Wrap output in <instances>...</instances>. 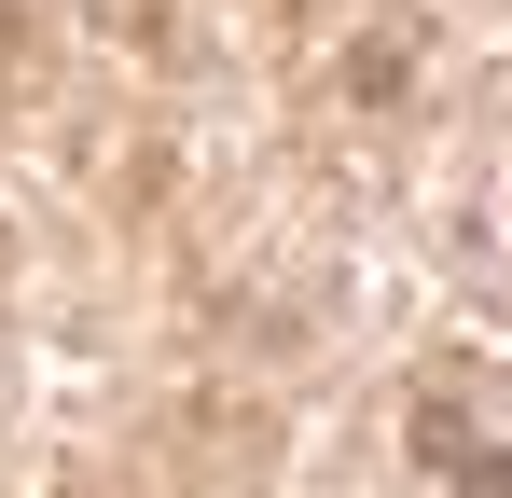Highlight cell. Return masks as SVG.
<instances>
[{
	"instance_id": "6da1fadb",
	"label": "cell",
	"mask_w": 512,
	"mask_h": 498,
	"mask_svg": "<svg viewBox=\"0 0 512 498\" xmlns=\"http://www.w3.org/2000/svg\"><path fill=\"white\" fill-rule=\"evenodd\" d=\"M402 443H416V457H429V471H443L457 498H512V443H485L457 388H416V415H402Z\"/></svg>"
},
{
	"instance_id": "7a4b0ae2",
	"label": "cell",
	"mask_w": 512,
	"mask_h": 498,
	"mask_svg": "<svg viewBox=\"0 0 512 498\" xmlns=\"http://www.w3.org/2000/svg\"><path fill=\"white\" fill-rule=\"evenodd\" d=\"M333 83L360 97V111H402V97H416V28H360Z\"/></svg>"
}]
</instances>
